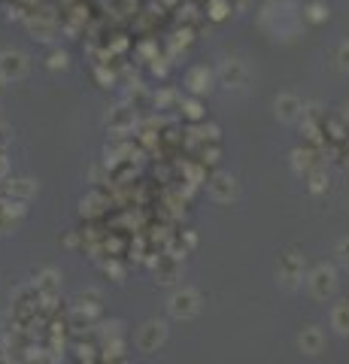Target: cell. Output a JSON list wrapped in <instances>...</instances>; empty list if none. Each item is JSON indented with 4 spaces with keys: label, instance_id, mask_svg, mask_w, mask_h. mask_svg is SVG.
I'll return each instance as SVG.
<instances>
[{
    "label": "cell",
    "instance_id": "obj_19",
    "mask_svg": "<svg viewBox=\"0 0 349 364\" xmlns=\"http://www.w3.org/2000/svg\"><path fill=\"white\" fill-rule=\"evenodd\" d=\"M183 109H186V116H188V119H195V122L204 116V112H200V104H198L195 97H191V100H183Z\"/></svg>",
    "mask_w": 349,
    "mask_h": 364
},
{
    "label": "cell",
    "instance_id": "obj_3",
    "mask_svg": "<svg viewBox=\"0 0 349 364\" xmlns=\"http://www.w3.org/2000/svg\"><path fill=\"white\" fill-rule=\"evenodd\" d=\"M307 289L316 301H328L337 291V270L331 264H316L307 273Z\"/></svg>",
    "mask_w": 349,
    "mask_h": 364
},
{
    "label": "cell",
    "instance_id": "obj_2",
    "mask_svg": "<svg viewBox=\"0 0 349 364\" xmlns=\"http://www.w3.org/2000/svg\"><path fill=\"white\" fill-rule=\"evenodd\" d=\"M200 306H204V298H200L198 289H176L171 294V301H167V313L179 322H188V318H195L200 313Z\"/></svg>",
    "mask_w": 349,
    "mask_h": 364
},
{
    "label": "cell",
    "instance_id": "obj_6",
    "mask_svg": "<svg viewBox=\"0 0 349 364\" xmlns=\"http://www.w3.org/2000/svg\"><path fill=\"white\" fill-rule=\"evenodd\" d=\"M207 186H210V198L216 203H231V200L240 198V182L231 173H216Z\"/></svg>",
    "mask_w": 349,
    "mask_h": 364
},
{
    "label": "cell",
    "instance_id": "obj_12",
    "mask_svg": "<svg viewBox=\"0 0 349 364\" xmlns=\"http://www.w3.org/2000/svg\"><path fill=\"white\" fill-rule=\"evenodd\" d=\"M331 328L337 334L349 337V301H337L331 310Z\"/></svg>",
    "mask_w": 349,
    "mask_h": 364
},
{
    "label": "cell",
    "instance_id": "obj_4",
    "mask_svg": "<svg viewBox=\"0 0 349 364\" xmlns=\"http://www.w3.org/2000/svg\"><path fill=\"white\" fill-rule=\"evenodd\" d=\"M219 82L228 88V91H243L249 85V67L237 58H228L219 64Z\"/></svg>",
    "mask_w": 349,
    "mask_h": 364
},
{
    "label": "cell",
    "instance_id": "obj_7",
    "mask_svg": "<svg viewBox=\"0 0 349 364\" xmlns=\"http://www.w3.org/2000/svg\"><path fill=\"white\" fill-rule=\"evenodd\" d=\"M274 112H276L279 122H298V119H304V100L298 95H291V91H286V95H276Z\"/></svg>",
    "mask_w": 349,
    "mask_h": 364
},
{
    "label": "cell",
    "instance_id": "obj_17",
    "mask_svg": "<svg viewBox=\"0 0 349 364\" xmlns=\"http://www.w3.org/2000/svg\"><path fill=\"white\" fill-rule=\"evenodd\" d=\"M228 13H231V4H228V0H210V18L222 21Z\"/></svg>",
    "mask_w": 349,
    "mask_h": 364
},
{
    "label": "cell",
    "instance_id": "obj_8",
    "mask_svg": "<svg viewBox=\"0 0 349 364\" xmlns=\"http://www.w3.org/2000/svg\"><path fill=\"white\" fill-rule=\"evenodd\" d=\"M298 349L304 352V355H319V352L325 349V334L322 328L316 325H307L304 331L298 334Z\"/></svg>",
    "mask_w": 349,
    "mask_h": 364
},
{
    "label": "cell",
    "instance_id": "obj_13",
    "mask_svg": "<svg viewBox=\"0 0 349 364\" xmlns=\"http://www.w3.org/2000/svg\"><path fill=\"white\" fill-rule=\"evenodd\" d=\"M155 277H159L161 286H171V282H176V277H179V261H176V258L161 261V264H159V273H155Z\"/></svg>",
    "mask_w": 349,
    "mask_h": 364
},
{
    "label": "cell",
    "instance_id": "obj_18",
    "mask_svg": "<svg viewBox=\"0 0 349 364\" xmlns=\"http://www.w3.org/2000/svg\"><path fill=\"white\" fill-rule=\"evenodd\" d=\"M334 255H337V261H340L343 267H349V237H343L340 243H337V249H334Z\"/></svg>",
    "mask_w": 349,
    "mask_h": 364
},
{
    "label": "cell",
    "instance_id": "obj_5",
    "mask_svg": "<svg viewBox=\"0 0 349 364\" xmlns=\"http://www.w3.org/2000/svg\"><path fill=\"white\" fill-rule=\"evenodd\" d=\"M164 340H167V322H161V318H149L137 331L140 352H155L159 346H164Z\"/></svg>",
    "mask_w": 349,
    "mask_h": 364
},
{
    "label": "cell",
    "instance_id": "obj_21",
    "mask_svg": "<svg viewBox=\"0 0 349 364\" xmlns=\"http://www.w3.org/2000/svg\"><path fill=\"white\" fill-rule=\"evenodd\" d=\"M231 4V9H246V4H249V0H228Z\"/></svg>",
    "mask_w": 349,
    "mask_h": 364
},
{
    "label": "cell",
    "instance_id": "obj_20",
    "mask_svg": "<svg viewBox=\"0 0 349 364\" xmlns=\"http://www.w3.org/2000/svg\"><path fill=\"white\" fill-rule=\"evenodd\" d=\"M67 67V55L64 52H55L52 58H49V70H64Z\"/></svg>",
    "mask_w": 349,
    "mask_h": 364
},
{
    "label": "cell",
    "instance_id": "obj_9",
    "mask_svg": "<svg viewBox=\"0 0 349 364\" xmlns=\"http://www.w3.org/2000/svg\"><path fill=\"white\" fill-rule=\"evenodd\" d=\"M28 70V61L21 52H4L0 55V76L4 79H21Z\"/></svg>",
    "mask_w": 349,
    "mask_h": 364
},
{
    "label": "cell",
    "instance_id": "obj_1",
    "mask_svg": "<svg viewBox=\"0 0 349 364\" xmlns=\"http://www.w3.org/2000/svg\"><path fill=\"white\" fill-rule=\"evenodd\" d=\"M304 267H307V258L301 255V249L289 246L286 252L276 258V282L286 291H295L301 286V279H304Z\"/></svg>",
    "mask_w": 349,
    "mask_h": 364
},
{
    "label": "cell",
    "instance_id": "obj_10",
    "mask_svg": "<svg viewBox=\"0 0 349 364\" xmlns=\"http://www.w3.org/2000/svg\"><path fill=\"white\" fill-rule=\"evenodd\" d=\"M291 167H295L298 176H307L316 167H322V158H319L316 149H295L291 152Z\"/></svg>",
    "mask_w": 349,
    "mask_h": 364
},
{
    "label": "cell",
    "instance_id": "obj_16",
    "mask_svg": "<svg viewBox=\"0 0 349 364\" xmlns=\"http://www.w3.org/2000/svg\"><path fill=\"white\" fill-rule=\"evenodd\" d=\"M334 64H337V70L349 73V40L337 46V52H334Z\"/></svg>",
    "mask_w": 349,
    "mask_h": 364
},
{
    "label": "cell",
    "instance_id": "obj_11",
    "mask_svg": "<svg viewBox=\"0 0 349 364\" xmlns=\"http://www.w3.org/2000/svg\"><path fill=\"white\" fill-rule=\"evenodd\" d=\"M186 85H188V91L195 97L207 95V91L213 88V70H210V67H191L188 76H186Z\"/></svg>",
    "mask_w": 349,
    "mask_h": 364
},
{
    "label": "cell",
    "instance_id": "obj_14",
    "mask_svg": "<svg viewBox=\"0 0 349 364\" xmlns=\"http://www.w3.org/2000/svg\"><path fill=\"white\" fill-rule=\"evenodd\" d=\"M328 16H331V9L325 6V4H319V0H313V4L304 9V18L313 21V25H322V21H328Z\"/></svg>",
    "mask_w": 349,
    "mask_h": 364
},
{
    "label": "cell",
    "instance_id": "obj_15",
    "mask_svg": "<svg viewBox=\"0 0 349 364\" xmlns=\"http://www.w3.org/2000/svg\"><path fill=\"white\" fill-rule=\"evenodd\" d=\"M307 188L313 191V195H322V191L325 188H328V173H325V170L322 167H316V170H313V173H307Z\"/></svg>",
    "mask_w": 349,
    "mask_h": 364
}]
</instances>
